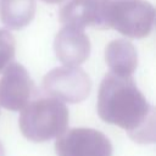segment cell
Instances as JSON below:
<instances>
[{
	"instance_id": "obj_8",
	"label": "cell",
	"mask_w": 156,
	"mask_h": 156,
	"mask_svg": "<svg viewBox=\"0 0 156 156\" xmlns=\"http://www.w3.org/2000/svg\"><path fill=\"white\" fill-rule=\"evenodd\" d=\"M104 0H68L60 11V21L65 26L84 29L104 27Z\"/></svg>"
},
{
	"instance_id": "obj_11",
	"label": "cell",
	"mask_w": 156,
	"mask_h": 156,
	"mask_svg": "<svg viewBox=\"0 0 156 156\" xmlns=\"http://www.w3.org/2000/svg\"><path fill=\"white\" fill-rule=\"evenodd\" d=\"M15 50L16 41L13 35L6 29H0V73H2L10 63H12Z\"/></svg>"
},
{
	"instance_id": "obj_13",
	"label": "cell",
	"mask_w": 156,
	"mask_h": 156,
	"mask_svg": "<svg viewBox=\"0 0 156 156\" xmlns=\"http://www.w3.org/2000/svg\"><path fill=\"white\" fill-rule=\"evenodd\" d=\"M0 156H5V151H4V147L1 145V143H0Z\"/></svg>"
},
{
	"instance_id": "obj_10",
	"label": "cell",
	"mask_w": 156,
	"mask_h": 156,
	"mask_svg": "<svg viewBox=\"0 0 156 156\" xmlns=\"http://www.w3.org/2000/svg\"><path fill=\"white\" fill-rule=\"evenodd\" d=\"M35 13V0H0V20L11 29L30 23Z\"/></svg>"
},
{
	"instance_id": "obj_3",
	"label": "cell",
	"mask_w": 156,
	"mask_h": 156,
	"mask_svg": "<svg viewBox=\"0 0 156 156\" xmlns=\"http://www.w3.org/2000/svg\"><path fill=\"white\" fill-rule=\"evenodd\" d=\"M104 27L129 38L150 34L155 22V9L146 0H104Z\"/></svg>"
},
{
	"instance_id": "obj_9",
	"label": "cell",
	"mask_w": 156,
	"mask_h": 156,
	"mask_svg": "<svg viewBox=\"0 0 156 156\" xmlns=\"http://www.w3.org/2000/svg\"><path fill=\"white\" fill-rule=\"evenodd\" d=\"M105 60L111 73L130 77L138 65V55L133 44L124 39L111 41L105 50Z\"/></svg>"
},
{
	"instance_id": "obj_7",
	"label": "cell",
	"mask_w": 156,
	"mask_h": 156,
	"mask_svg": "<svg viewBox=\"0 0 156 156\" xmlns=\"http://www.w3.org/2000/svg\"><path fill=\"white\" fill-rule=\"evenodd\" d=\"M57 58L66 66L83 63L90 52V41L84 29L65 26L56 35L54 43Z\"/></svg>"
},
{
	"instance_id": "obj_2",
	"label": "cell",
	"mask_w": 156,
	"mask_h": 156,
	"mask_svg": "<svg viewBox=\"0 0 156 156\" xmlns=\"http://www.w3.org/2000/svg\"><path fill=\"white\" fill-rule=\"evenodd\" d=\"M68 110L55 98H40L27 104L21 112L18 123L22 134L35 143L57 138L68 126Z\"/></svg>"
},
{
	"instance_id": "obj_5",
	"label": "cell",
	"mask_w": 156,
	"mask_h": 156,
	"mask_svg": "<svg viewBox=\"0 0 156 156\" xmlns=\"http://www.w3.org/2000/svg\"><path fill=\"white\" fill-rule=\"evenodd\" d=\"M57 156H112L107 136L91 128H72L60 134L55 143Z\"/></svg>"
},
{
	"instance_id": "obj_12",
	"label": "cell",
	"mask_w": 156,
	"mask_h": 156,
	"mask_svg": "<svg viewBox=\"0 0 156 156\" xmlns=\"http://www.w3.org/2000/svg\"><path fill=\"white\" fill-rule=\"evenodd\" d=\"M44 2H48V4H58V2H61V1H63V0H43Z\"/></svg>"
},
{
	"instance_id": "obj_4",
	"label": "cell",
	"mask_w": 156,
	"mask_h": 156,
	"mask_svg": "<svg viewBox=\"0 0 156 156\" xmlns=\"http://www.w3.org/2000/svg\"><path fill=\"white\" fill-rule=\"evenodd\" d=\"M44 90L62 102H80L90 93L88 74L77 66H65L50 71L43 80Z\"/></svg>"
},
{
	"instance_id": "obj_6",
	"label": "cell",
	"mask_w": 156,
	"mask_h": 156,
	"mask_svg": "<svg viewBox=\"0 0 156 156\" xmlns=\"http://www.w3.org/2000/svg\"><path fill=\"white\" fill-rule=\"evenodd\" d=\"M34 90V83L27 69L20 63H10L0 78V106L18 111L29 101Z\"/></svg>"
},
{
	"instance_id": "obj_1",
	"label": "cell",
	"mask_w": 156,
	"mask_h": 156,
	"mask_svg": "<svg viewBox=\"0 0 156 156\" xmlns=\"http://www.w3.org/2000/svg\"><path fill=\"white\" fill-rule=\"evenodd\" d=\"M96 107L102 121L128 130L134 140L154 141V110L132 77L106 74L99 88Z\"/></svg>"
}]
</instances>
